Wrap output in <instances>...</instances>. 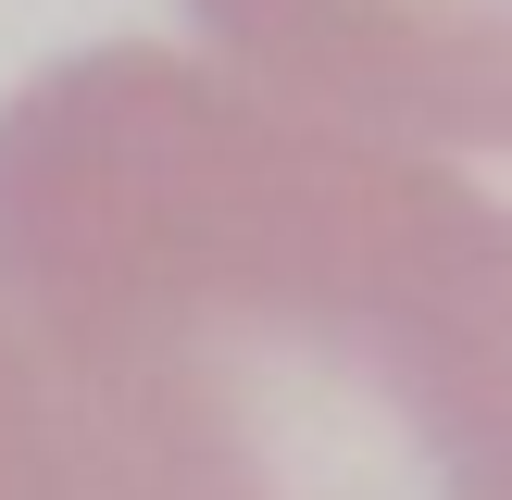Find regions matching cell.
I'll list each match as a JSON object with an SVG mask.
<instances>
[{"label": "cell", "instance_id": "1", "mask_svg": "<svg viewBox=\"0 0 512 500\" xmlns=\"http://www.w3.org/2000/svg\"><path fill=\"white\" fill-rule=\"evenodd\" d=\"M0 325L113 500H512V213L175 50L0 100Z\"/></svg>", "mask_w": 512, "mask_h": 500}, {"label": "cell", "instance_id": "2", "mask_svg": "<svg viewBox=\"0 0 512 500\" xmlns=\"http://www.w3.org/2000/svg\"><path fill=\"white\" fill-rule=\"evenodd\" d=\"M238 88L350 138L512 150V0H188Z\"/></svg>", "mask_w": 512, "mask_h": 500}, {"label": "cell", "instance_id": "3", "mask_svg": "<svg viewBox=\"0 0 512 500\" xmlns=\"http://www.w3.org/2000/svg\"><path fill=\"white\" fill-rule=\"evenodd\" d=\"M0 500H113L88 475V450H75L63 400H50V375L25 363V338L0 325Z\"/></svg>", "mask_w": 512, "mask_h": 500}]
</instances>
